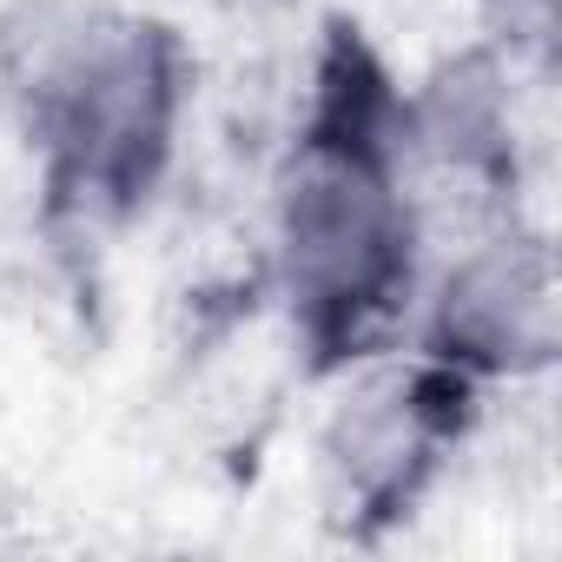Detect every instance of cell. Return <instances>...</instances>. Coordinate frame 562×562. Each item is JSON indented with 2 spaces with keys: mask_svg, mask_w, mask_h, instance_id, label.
<instances>
[{
  "mask_svg": "<svg viewBox=\"0 0 562 562\" xmlns=\"http://www.w3.org/2000/svg\"><path fill=\"white\" fill-rule=\"evenodd\" d=\"M14 93L74 192L133 199L179 126V47L133 14L41 8L14 34Z\"/></svg>",
  "mask_w": 562,
  "mask_h": 562,
  "instance_id": "6da1fadb",
  "label": "cell"
},
{
  "mask_svg": "<svg viewBox=\"0 0 562 562\" xmlns=\"http://www.w3.org/2000/svg\"><path fill=\"white\" fill-rule=\"evenodd\" d=\"M271 271L325 338H358L411 305L417 205L397 139H378L371 120H345L299 146L271 199Z\"/></svg>",
  "mask_w": 562,
  "mask_h": 562,
  "instance_id": "7a4b0ae2",
  "label": "cell"
},
{
  "mask_svg": "<svg viewBox=\"0 0 562 562\" xmlns=\"http://www.w3.org/2000/svg\"><path fill=\"white\" fill-rule=\"evenodd\" d=\"M555 265L509 225L470 238L424 299V338L450 378H529L555 358Z\"/></svg>",
  "mask_w": 562,
  "mask_h": 562,
  "instance_id": "3957f363",
  "label": "cell"
},
{
  "mask_svg": "<svg viewBox=\"0 0 562 562\" xmlns=\"http://www.w3.org/2000/svg\"><path fill=\"white\" fill-rule=\"evenodd\" d=\"M437 443H443L437 391L424 378L384 371L345 391V404L325 424L318 470L345 516H397L437 470Z\"/></svg>",
  "mask_w": 562,
  "mask_h": 562,
  "instance_id": "277c9868",
  "label": "cell"
},
{
  "mask_svg": "<svg viewBox=\"0 0 562 562\" xmlns=\"http://www.w3.org/2000/svg\"><path fill=\"white\" fill-rule=\"evenodd\" d=\"M483 27L503 60H549L555 27H562V0H476Z\"/></svg>",
  "mask_w": 562,
  "mask_h": 562,
  "instance_id": "5b68a950",
  "label": "cell"
}]
</instances>
